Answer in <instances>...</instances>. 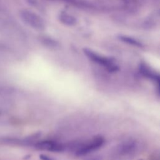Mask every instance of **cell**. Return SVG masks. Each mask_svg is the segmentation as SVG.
<instances>
[{
    "instance_id": "1",
    "label": "cell",
    "mask_w": 160,
    "mask_h": 160,
    "mask_svg": "<svg viewBox=\"0 0 160 160\" xmlns=\"http://www.w3.org/2000/svg\"><path fill=\"white\" fill-rule=\"evenodd\" d=\"M85 55L92 61L103 66L106 69L111 72H114L119 69L118 65L114 62V59L108 57L102 56L92 50L84 48L83 49Z\"/></svg>"
},
{
    "instance_id": "2",
    "label": "cell",
    "mask_w": 160,
    "mask_h": 160,
    "mask_svg": "<svg viewBox=\"0 0 160 160\" xmlns=\"http://www.w3.org/2000/svg\"><path fill=\"white\" fill-rule=\"evenodd\" d=\"M21 19L24 23L36 30H43L45 23L43 19L35 12L28 9H22L19 12Z\"/></svg>"
},
{
    "instance_id": "3",
    "label": "cell",
    "mask_w": 160,
    "mask_h": 160,
    "mask_svg": "<svg viewBox=\"0 0 160 160\" xmlns=\"http://www.w3.org/2000/svg\"><path fill=\"white\" fill-rule=\"evenodd\" d=\"M104 142V139L102 136H95L88 142H85L78 147L76 151V154L79 156L87 155L99 149L103 145Z\"/></svg>"
},
{
    "instance_id": "4",
    "label": "cell",
    "mask_w": 160,
    "mask_h": 160,
    "mask_svg": "<svg viewBox=\"0 0 160 160\" xmlns=\"http://www.w3.org/2000/svg\"><path fill=\"white\" fill-rule=\"evenodd\" d=\"M34 146L36 149L39 150L48 151L54 152H62L65 149V146L62 143L51 140L36 141L34 144Z\"/></svg>"
},
{
    "instance_id": "5",
    "label": "cell",
    "mask_w": 160,
    "mask_h": 160,
    "mask_svg": "<svg viewBox=\"0 0 160 160\" xmlns=\"http://www.w3.org/2000/svg\"><path fill=\"white\" fill-rule=\"evenodd\" d=\"M139 71L143 76L152 80L156 84V87L158 89V91L159 92L160 81V77L159 74L156 71H155L152 68H151L145 63H141L139 64Z\"/></svg>"
},
{
    "instance_id": "6",
    "label": "cell",
    "mask_w": 160,
    "mask_h": 160,
    "mask_svg": "<svg viewBox=\"0 0 160 160\" xmlns=\"http://www.w3.org/2000/svg\"><path fill=\"white\" fill-rule=\"evenodd\" d=\"M138 148L137 142L134 140H128L119 144L117 147V152L121 156H127L136 151Z\"/></svg>"
},
{
    "instance_id": "7",
    "label": "cell",
    "mask_w": 160,
    "mask_h": 160,
    "mask_svg": "<svg viewBox=\"0 0 160 160\" xmlns=\"http://www.w3.org/2000/svg\"><path fill=\"white\" fill-rule=\"evenodd\" d=\"M59 20L62 24L66 26H74L77 23V19L67 12H61L59 15Z\"/></svg>"
},
{
    "instance_id": "8",
    "label": "cell",
    "mask_w": 160,
    "mask_h": 160,
    "mask_svg": "<svg viewBox=\"0 0 160 160\" xmlns=\"http://www.w3.org/2000/svg\"><path fill=\"white\" fill-rule=\"evenodd\" d=\"M119 39L122 41L124 42H126L128 44H131L134 46L141 48L142 46V44L141 42H139L138 40L129 36H119Z\"/></svg>"
},
{
    "instance_id": "9",
    "label": "cell",
    "mask_w": 160,
    "mask_h": 160,
    "mask_svg": "<svg viewBox=\"0 0 160 160\" xmlns=\"http://www.w3.org/2000/svg\"><path fill=\"white\" fill-rule=\"evenodd\" d=\"M0 16H9V10L4 0H0Z\"/></svg>"
},
{
    "instance_id": "10",
    "label": "cell",
    "mask_w": 160,
    "mask_h": 160,
    "mask_svg": "<svg viewBox=\"0 0 160 160\" xmlns=\"http://www.w3.org/2000/svg\"><path fill=\"white\" fill-rule=\"evenodd\" d=\"M41 41H43V42L46 44L47 46H51V47H55L58 45V42L56 41L54 39H52L49 38H41Z\"/></svg>"
},
{
    "instance_id": "11",
    "label": "cell",
    "mask_w": 160,
    "mask_h": 160,
    "mask_svg": "<svg viewBox=\"0 0 160 160\" xmlns=\"http://www.w3.org/2000/svg\"><path fill=\"white\" fill-rule=\"evenodd\" d=\"M39 158L41 160H55V159H54L53 158L49 156L46 154H40Z\"/></svg>"
},
{
    "instance_id": "12",
    "label": "cell",
    "mask_w": 160,
    "mask_h": 160,
    "mask_svg": "<svg viewBox=\"0 0 160 160\" xmlns=\"http://www.w3.org/2000/svg\"><path fill=\"white\" fill-rule=\"evenodd\" d=\"M85 160H101V158L99 156L95 155V156H91L90 157H88Z\"/></svg>"
},
{
    "instance_id": "13",
    "label": "cell",
    "mask_w": 160,
    "mask_h": 160,
    "mask_svg": "<svg viewBox=\"0 0 160 160\" xmlns=\"http://www.w3.org/2000/svg\"><path fill=\"white\" fill-rule=\"evenodd\" d=\"M140 160H141V159H140Z\"/></svg>"
}]
</instances>
